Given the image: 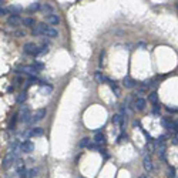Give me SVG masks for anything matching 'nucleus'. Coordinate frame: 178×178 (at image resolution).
I'll return each instance as SVG.
<instances>
[{
  "mask_svg": "<svg viewBox=\"0 0 178 178\" xmlns=\"http://www.w3.org/2000/svg\"><path fill=\"white\" fill-rule=\"evenodd\" d=\"M94 143H96L97 146H104L105 143H107L105 135L103 134V131H97V133H96V135H94Z\"/></svg>",
  "mask_w": 178,
  "mask_h": 178,
  "instance_id": "10",
  "label": "nucleus"
},
{
  "mask_svg": "<svg viewBox=\"0 0 178 178\" xmlns=\"http://www.w3.org/2000/svg\"><path fill=\"white\" fill-rule=\"evenodd\" d=\"M89 150H91V151H100L101 148H100V146H97L96 143H90V146L87 147Z\"/></svg>",
  "mask_w": 178,
  "mask_h": 178,
  "instance_id": "29",
  "label": "nucleus"
},
{
  "mask_svg": "<svg viewBox=\"0 0 178 178\" xmlns=\"http://www.w3.org/2000/svg\"><path fill=\"white\" fill-rule=\"evenodd\" d=\"M4 3H6L4 0H0V7H3V4H4Z\"/></svg>",
  "mask_w": 178,
  "mask_h": 178,
  "instance_id": "36",
  "label": "nucleus"
},
{
  "mask_svg": "<svg viewBox=\"0 0 178 178\" xmlns=\"http://www.w3.org/2000/svg\"><path fill=\"white\" fill-rule=\"evenodd\" d=\"M26 33L25 32H16V36H19V37H22V36H25Z\"/></svg>",
  "mask_w": 178,
  "mask_h": 178,
  "instance_id": "34",
  "label": "nucleus"
},
{
  "mask_svg": "<svg viewBox=\"0 0 178 178\" xmlns=\"http://www.w3.org/2000/svg\"><path fill=\"white\" fill-rule=\"evenodd\" d=\"M148 101H150L154 107L158 105V94H157V91H153V93L148 94Z\"/></svg>",
  "mask_w": 178,
  "mask_h": 178,
  "instance_id": "17",
  "label": "nucleus"
},
{
  "mask_svg": "<svg viewBox=\"0 0 178 178\" xmlns=\"http://www.w3.org/2000/svg\"><path fill=\"white\" fill-rule=\"evenodd\" d=\"M46 23H49V25H53V26H57L60 23V17L57 16V14H47L46 16Z\"/></svg>",
  "mask_w": 178,
  "mask_h": 178,
  "instance_id": "11",
  "label": "nucleus"
},
{
  "mask_svg": "<svg viewBox=\"0 0 178 178\" xmlns=\"http://www.w3.org/2000/svg\"><path fill=\"white\" fill-rule=\"evenodd\" d=\"M90 143H91V138L84 137V138H83V140L80 141V148H86V147H89Z\"/></svg>",
  "mask_w": 178,
  "mask_h": 178,
  "instance_id": "24",
  "label": "nucleus"
},
{
  "mask_svg": "<svg viewBox=\"0 0 178 178\" xmlns=\"http://www.w3.org/2000/svg\"><path fill=\"white\" fill-rule=\"evenodd\" d=\"M20 151L22 153H26V154H30L32 151H34V144H33L30 140H26L20 144Z\"/></svg>",
  "mask_w": 178,
  "mask_h": 178,
  "instance_id": "6",
  "label": "nucleus"
},
{
  "mask_svg": "<svg viewBox=\"0 0 178 178\" xmlns=\"http://www.w3.org/2000/svg\"><path fill=\"white\" fill-rule=\"evenodd\" d=\"M32 66L36 68V70H39V71H41V70L44 68V64H43V63H40V61H37V60H34Z\"/></svg>",
  "mask_w": 178,
  "mask_h": 178,
  "instance_id": "25",
  "label": "nucleus"
},
{
  "mask_svg": "<svg viewBox=\"0 0 178 178\" xmlns=\"http://www.w3.org/2000/svg\"><path fill=\"white\" fill-rule=\"evenodd\" d=\"M94 77H96V80H97L100 84H103V83H107V81H108V79H107L105 76H103L101 73H96V76H94Z\"/></svg>",
  "mask_w": 178,
  "mask_h": 178,
  "instance_id": "23",
  "label": "nucleus"
},
{
  "mask_svg": "<svg viewBox=\"0 0 178 178\" xmlns=\"http://www.w3.org/2000/svg\"><path fill=\"white\" fill-rule=\"evenodd\" d=\"M13 91H14V86H10L7 89V93H13Z\"/></svg>",
  "mask_w": 178,
  "mask_h": 178,
  "instance_id": "33",
  "label": "nucleus"
},
{
  "mask_svg": "<svg viewBox=\"0 0 178 178\" xmlns=\"http://www.w3.org/2000/svg\"><path fill=\"white\" fill-rule=\"evenodd\" d=\"M9 12H7V9H4V7H0V16H4V14H7Z\"/></svg>",
  "mask_w": 178,
  "mask_h": 178,
  "instance_id": "32",
  "label": "nucleus"
},
{
  "mask_svg": "<svg viewBox=\"0 0 178 178\" xmlns=\"http://www.w3.org/2000/svg\"><path fill=\"white\" fill-rule=\"evenodd\" d=\"M46 114H47V110L46 108H39L37 111L34 114H32V123H37V121H41L44 117H46Z\"/></svg>",
  "mask_w": 178,
  "mask_h": 178,
  "instance_id": "5",
  "label": "nucleus"
},
{
  "mask_svg": "<svg viewBox=\"0 0 178 178\" xmlns=\"http://www.w3.org/2000/svg\"><path fill=\"white\" fill-rule=\"evenodd\" d=\"M39 84H40L41 93H44L46 96H49V94H51V93H53V87H51L50 84H47V83H44V81H40Z\"/></svg>",
  "mask_w": 178,
  "mask_h": 178,
  "instance_id": "13",
  "label": "nucleus"
},
{
  "mask_svg": "<svg viewBox=\"0 0 178 178\" xmlns=\"http://www.w3.org/2000/svg\"><path fill=\"white\" fill-rule=\"evenodd\" d=\"M161 124L164 125V128L174 130V121H171L170 118H167V117H162L161 118Z\"/></svg>",
  "mask_w": 178,
  "mask_h": 178,
  "instance_id": "16",
  "label": "nucleus"
},
{
  "mask_svg": "<svg viewBox=\"0 0 178 178\" xmlns=\"http://www.w3.org/2000/svg\"><path fill=\"white\" fill-rule=\"evenodd\" d=\"M22 10H23V7H20V6H10V7L7 9V12H10V13L14 14V16H17Z\"/></svg>",
  "mask_w": 178,
  "mask_h": 178,
  "instance_id": "21",
  "label": "nucleus"
},
{
  "mask_svg": "<svg viewBox=\"0 0 178 178\" xmlns=\"http://www.w3.org/2000/svg\"><path fill=\"white\" fill-rule=\"evenodd\" d=\"M7 25L10 27H19L20 25H23V19L20 16H14V14H12V16L7 19Z\"/></svg>",
  "mask_w": 178,
  "mask_h": 178,
  "instance_id": "8",
  "label": "nucleus"
},
{
  "mask_svg": "<svg viewBox=\"0 0 178 178\" xmlns=\"http://www.w3.org/2000/svg\"><path fill=\"white\" fill-rule=\"evenodd\" d=\"M23 51H25V54H27V56H33V57L40 54L39 46H36L34 43H26L25 46H23Z\"/></svg>",
  "mask_w": 178,
  "mask_h": 178,
  "instance_id": "3",
  "label": "nucleus"
},
{
  "mask_svg": "<svg viewBox=\"0 0 178 178\" xmlns=\"http://www.w3.org/2000/svg\"><path fill=\"white\" fill-rule=\"evenodd\" d=\"M39 49H40V54H44V53L49 51V46H47V44H41Z\"/></svg>",
  "mask_w": 178,
  "mask_h": 178,
  "instance_id": "30",
  "label": "nucleus"
},
{
  "mask_svg": "<svg viewBox=\"0 0 178 178\" xmlns=\"http://www.w3.org/2000/svg\"><path fill=\"white\" fill-rule=\"evenodd\" d=\"M138 178H151V177H150L148 174H143V175H140V177H138Z\"/></svg>",
  "mask_w": 178,
  "mask_h": 178,
  "instance_id": "35",
  "label": "nucleus"
},
{
  "mask_svg": "<svg viewBox=\"0 0 178 178\" xmlns=\"http://www.w3.org/2000/svg\"><path fill=\"white\" fill-rule=\"evenodd\" d=\"M23 25L26 27H34L36 26V20L33 19V17H25L23 19Z\"/></svg>",
  "mask_w": 178,
  "mask_h": 178,
  "instance_id": "19",
  "label": "nucleus"
},
{
  "mask_svg": "<svg viewBox=\"0 0 178 178\" xmlns=\"http://www.w3.org/2000/svg\"><path fill=\"white\" fill-rule=\"evenodd\" d=\"M20 70H22V73L29 74V76H36L39 73V70H36L33 66H23V67H20Z\"/></svg>",
  "mask_w": 178,
  "mask_h": 178,
  "instance_id": "12",
  "label": "nucleus"
},
{
  "mask_svg": "<svg viewBox=\"0 0 178 178\" xmlns=\"http://www.w3.org/2000/svg\"><path fill=\"white\" fill-rule=\"evenodd\" d=\"M123 84H124V87H127V89H133V87H135V86H137V83L133 80L131 77H128V76L123 79Z\"/></svg>",
  "mask_w": 178,
  "mask_h": 178,
  "instance_id": "15",
  "label": "nucleus"
},
{
  "mask_svg": "<svg viewBox=\"0 0 178 178\" xmlns=\"http://www.w3.org/2000/svg\"><path fill=\"white\" fill-rule=\"evenodd\" d=\"M172 144L178 146V133H175V134H174V137H172Z\"/></svg>",
  "mask_w": 178,
  "mask_h": 178,
  "instance_id": "31",
  "label": "nucleus"
},
{
  "mask_svg": "<svg viewBox=\"0 0 178 178\" xmlns=\"http://www.w3.org/2000/svg\"><path fill=\"white\" fill-rule=\"evenodd\" d=\"M40 6L41 4L39 3V1H34V3H32V4L27 7V12H37V10L40 9Z\"/></svg>",
  "mask_w": 178,
  "mask_h": 178,
  "instance_id": "22",
  "label": "nucleus"
},
{
  "mask_svg": "<svg viewBox=\"0 0 178 178\" xmlns=\"http://www.w3.org/2000/svg\"><path fill=\"white\" fill-rule=\"evenodd\" d=\"M107 84L110 86V89H111V91H113L114 94L117 96V97H120V89H118V86L114 83V81H111V80H108L107 81Z\"/></svg>",
  "mask_w": 178,
  "mask_h": 178,
  "instance_id": "18",
  "label": "nucleus"
},
{
  "mask_svg": "<svg viewBox=\"0 0 178 178\" xmlns=\"http://www.w3.org/2000/svg\"><path fill=\"white\" fill-rule=\"evenodd\" d=\"M26 100H27V90H25V91H22L19 96H17V98H16V101L19 103V104H23Z\"/></svg>",
  "mask_w": 178,
  "mask_h": 178,
  "instance_id": "20",
  "label": "nucleus"
},
{
  "mask_svg": "<svg viewBox=\"0 0 178 178\" xmlns=\"http://www.w3.org/2000/svg\"><path fill=\"white\" fill-rule=\"evenodd\" d=\"M32 34L33 36H44V37H50V39H54L58 36L57 29L47 26L46 23H39L32 29Z\"/></svg>",
  "mask_w": 178,
  "mask_h": 178,
  "instance_id": "1",
  "label": "nucleus"
},
{
  "mask_svg": "<svg viewBox=\"0 0 178 178\" xmlns=\"http://www.w3.org/2000/svg\"><path fill=\"white\" fill-rule=\"evenodd\" d=\"M37 172H39L37 168H30V170L25 168V170H22V171H17L19 178H34L37 175Z\"/></svg>",
  "mask_w": 178,
  "mask_h": 178,
  "instance_id": "4",
  "label": "nucleus"
},
{
  "mask_svg": "<svg viewBox=\"0 0 178 178\" xmlns=\"http://www.w3.org/2000/svg\"><path fill=\"white\" fill-rule=\"evenodd\" d=\"M19 120V117H17V114L13 115V118H12V121H10V130H14L16 128V123Z\"/></svg>",
  "mask_w": 178,
  "mask_h": 178,
  "instance_id": "28",
  "label": "nucleus"
},
{
  "mask_svg": "<svg viewBox=\"0 0 178 178\" xmlns=\"http://www.w3.org/2000/svg\"><path fill=\"white\" fill-rule=\"evenodd\" d=\"M17 117H19L20 123H29L32 120V110H30V107L29 105H23L20 113L17 114Z\"/></svg>",
  "mask_w": 178,
  "mask_h": 178,
  "instance_id": "2",
  "label": "nucleus"
},
{
  "mask_svg": "<svg viewBox=\"0 0 178 178\" xmlns=\"http://www.w3.org/2000/svg\"><path fill=\"white\" fill-rule=\"evenodd\" d=\"M44 134V130L41 127H34L29 131V137H41Z\"/></svg>",
  "mask_w": 178,
  "mask_h": 178,
  "instance_id": "14",
  "label": "nucleus"
},
{
  "mask_svg": "<svg viewBox=\"0 0 178 178\" xmlns=\"http://www.w3.org/2000/svg\"><path fill=\"white\" fill-rule=\"evenodd\" d=\"M143 167H144V170H146L147 174L153 172L154 164H153V160H151V155H146V157H144V160H143Z\"/></svg>",
  "mask_w": 178,
  "mask_h": 178,
  "instance_id": "7",
  "label": "nucleus"
},
{
  "mask_svg": "<svg viewBox=\"0 0 178 178\" xmlns=\"http://www.w3.org/2000/svg\"><path fill=\"white\" fill-rule=\"evenodd\" d=\"M133 105H134V108H135L137 111H143V110H146V107H147V100L143 97H138L134 100Z\"/></svg>",
  "mask_w": 178,
  "mask_h": 178,
  "instance_id": "9",
  "label": "nucleus"
},
{
  "mask_svg": "<svg viewBox=\"0 0 178 178\" xmlns=\"http://www.w3.org/2000/svg\"><path fill=\"white\" fill-rule=\"evenodd\" d=\"M167 177H168V178H175V167H168Z\"/></svg>",
  "mask_w": 178,
  "mask_h": 178,
  "instance_id": "27",
  "label": "nucleus"
},
{
  "mask_svg": "<svg viewBox=\"0 0 178 178\" xmlns=\"http://www.w3.org/2000/svg\"><path fill=\"white\" fill-rule=\"evenodd\" d=\"M40 9L46 13V14H51V10H53L50 4H43V6H40Z\"/></svg>",
  "mask_w": 178,
  "mask_h": 178,
  "instance_id": "26",
  "label": "nucleus"
}]
</instances>
